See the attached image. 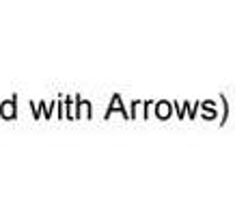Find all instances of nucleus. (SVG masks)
<instances>
[{
  "mask_svg": "<svg viewBox=\"0 0 248 216\" xmlns=\"http://www.w3.org/2000/svg\"><path fill=\"white\" fill-rule=\"evenodd\" d=\"M169 113H170V106L166 102H162L158 106V115H160V117H169Z\"/></svg>",
  "mask_w": 248,
  "mask_h": 216,
  "instance_id": "2",
  "label": "nucleus"
},
{
  "mask_svg": "<svg viewBox=\"0 0 248 216\" xmlns=\"http://www.w3.org/2000/svg\"><path fill=\"white\" fill-rule=\"evenodd\" d=\"M13 115H16V108H13V102L2 104V117H9V119H11Z\"/></svg>",
  "mask_w": 248,
  "mask_h": 216,
  "instance_id": "1",
  "label": "nucleus"
}]
</instances>
